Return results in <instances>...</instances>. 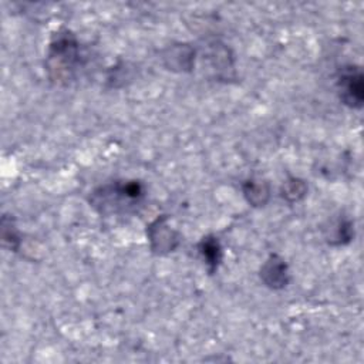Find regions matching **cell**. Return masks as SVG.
Segmentation results:
<instances>
[{
  "mask_svg": "<svg viewBox=\"0 0 364 364\" xmlns=\"http://www.w3.org/2000/svg\"><path fill=\"white\" fill-rule=\"evenodd\" d=\"M81 64V48L75 34L68 28H60L47 46L44 67L47 77L57 85H67L74 80Z\"/></svg>",
  "mask_w": 364,
  "mask_h": 364,
  "instance_id": "6da1fadb",
  "label": "cell"
},
{
  "mask_svg": "<svg viewBox=\"0 0 364 364\" xmlns=\"http://www.w3.org/2000/svg\"><path fill=\"white\" fill-rule=\"evenodd\" d=\"M145 196L144 185L136 179L115 181L94 189L90 195V205L101 215L127 212L141 203Z\"/></svg>",
  "mask_w": 364,
  "mask_h": 364,
  "instance_id": "7a4b0ae2",
  "label": "cell"
},
{
  "mask_svg": "<svg viewBox=\"0 0 364 364\" xmlns=\"http://www.w3.org/2000/svg\"><path fill=\"white\" fill-rule=\"evenodd\" d=\"M336 88L340 101L351 108L361 109L364 104V75L360 65H343L337 74Z\"/></svg>",
  "mask_w": 364,
  "mask_h": 364,
  "instance_id": "3957f363",
  "label": "cell"
},
{
  "mask_svg": "<svg viewBox=\"0 0 364 364\" xmlns=\"http://www.w3.org/2000/svg\"><path fill=\"white\" fill-rule=\"evenodd\" d=\"M146 239L149 250L156 256H166L181 245V235L172 228L168 215H158L146 225Z\"/></svg>",
  "mask_w": 364,
  "mask_h": 364,
  "instance_id": "277c9868",
  "label": "cell"
},
{
  "mask_svg": "<svg viewBox=\"0 0 364 364\" xmlns=\"http://www.w3.org/2000/svg\"><path fill=\"white\" fill-rule=\"evenodd\" d=\"M205 60L216 80L229 81L235 78V57L232 50L223 41H209L205 48Z\"/></svg>",
  "mask_w": 364,
  "mask_h": 364,
  "instance_id": "5b68a950",
  "label": "cell"
},
{
  "mask_svg": "<svg viewBox=\"0 0 364 364\" xmlns=\"http://www.w3.org/2000/svg\"><path fill=\"white\" fill-rule=\"evenodd\" d=\"M162 65L172 73H191L196 63V50L188 43H172L161 51Z\"/></svg>",
  "mask_w": 364,
  "mask_h": 364,
  "instance_id": "8992f818",
  "label": "cell"
},
{
  "mask_svg": "<svg viewBox=\"0 0 364 364\" xmlns=\"http://www.w3.org/2000/svg\"><path fill=\"white\" fill-rule=\"evenodd\" d=\"M262 283L270 290H282L290 283L289 264L277 253H270L259 269Z\"/></svg>",
  "mask_w": 364,
  "mask_h": 364,
  "instance_id": "52a82bcc",
  "label": "cell"
},
{
  "mask_svg": "<svg viewBox=\"0 0 364 364\" xmlns=\"http://www.w3.org/2000/svg\"><path fill=\"white\" fill-rule=\"evenodd\" d=\"M198 252L209 274H215L223 260V249L215 235H205L198 243Z\"/></svg>",
  "mask_w": 364,
  "mask_h": 364,
  "instance_id": "ba28073f",
  "label": "cell"
},
{
  "mask_svg": "<svg viewBox=\"0 0 364 364\" xmlns=\"http://www.w3.org/2000/svg\"><path fill=\"white\" fill-rule=\"evenodd\" d=\"M242 193L250 206L262 208L270 199V185L263 179L249 178L242 183Z\"/></svg>",
  "mask_w": 364,
  "mask_h": 364,
  "instance_id": "9c48e42d",
  "label": "cell"
},
{
  "mask_svg": "<svg viewBox=\"0 0 364 364\" xmlns=\"http://www.w3.org/2000/svg\"><path fill=\"white\" fill-rule=\"evenodd\" d=\"M354 239V223L347 216H338L330 223L326 240L330 246H346Z\"/></svg>",
  "mask_w": 364,
  "mask_h": 364,
  "instance_id": "30bf717a",
  "label": "cell"
},
{
  "mask_svg": "<svg viewBox=\"0 0 364 364\" xmlns=\"http://www.w3.org/2000/svg\"><path fill=\"white\" fill-rule=\"evenodd\" d=\"M309 186L304 179L299 176H289L280 186L282 198L289 203H296L307 195Z\"/></svg>",
  "mask_w": 364,
  "mask_h": 364,
  "instance_id": "8fae6325",
  "label": "cell"
},
{
  "mask_svg": "<svg viewBox=\"0 0 364 364\" xmlns=\"http://www.w3.org/2000/svg\"><path fill=\"white\" fill-rule=\"evenodd\" d=\"M1 239L3 245L11 252H18L21 246V235L14 223V218L4 215L1 218Z\"/></svg>",
  "mask_w": 364,
  "mask_h": 364,
  "instance_id": "7c38bea8",
  "label": "cell"
},
{
  "mask_svg": "<svg viewBox=\"0 0 364 364\" xmlns=\"http://www.w3.org/2000/svg\"><path fill=\"white\" fill-rule=\"evenodd\" d=\"M132 78H134V73H132V68L129 67V64L119 63L108 71L107 81L109 82V87L119 88V87H124L128 82H131Z\"/></svg>",
  "mask_w": 364,
  "mask_h": 364,
  "instance_id": "4fadbf2b",
  "label": "cell"
}]
</instances>
